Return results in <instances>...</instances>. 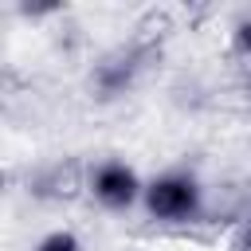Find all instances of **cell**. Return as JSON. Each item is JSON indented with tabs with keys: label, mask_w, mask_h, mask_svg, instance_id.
<instances>
[{
	"label": "cell",
	"mask_w": 251,
	"mask_h": 251,
	"mask_svg": "<svg viewBox=\"0 0 251 251\" xmlns=\"http://www.w3.org/2000/svg\"><path fill=\"white\" fill-rule=\"evenodd\" d=\"M39 251H78V239L71 231H55V235H47L39 243Z\"/></svg>",
	"instance_id": "3"
},
{
	"label": "cell",
	"mask_w": 251,
	"mask_h": 251,
	"mask_svg": "<svg viewBox=\"0 0 251 251\" xmlns=\"http://www.w3.org/2000/svg\"><path fill=\"white\" fill-rule=\"evenodd\" d=\"M235 43H239V47L251 55V20H243V24L235 27Z\"/></svg>",
	"instance_id": "4"
},
{
	"label": "cell",
	"mask_w": 251,
	"mask_h": 251,
	"mask_svg": "<svg viewBox=\"0 0 251 251\" xmlns=\"http://www.w3.org/2000/svg\"><path fill=\"white\" fill-rule=\"evenodd\" d=\"M94 196H98L102 204H110V208H126V204L137 196V176H133L126 165L110 161V165H102V169L94 173Z\"/></svg>",
	"instance_id": "2"
},
{
	"label": "cell",
	"mask_w": 251,
	"mask_h": 251,
	"mask_svg": "<svg viewBox=\"0 0 251 251\" xmlns=\"http://www.w3.org/2000/svg\"><path fill=\"white\" fill-rule=\"evenodd\" d=\"M145 204L161 220H188L196 212V204H200V192H196V184L188 176H161V180L149 184Z\"/></svg>",
	"instance_id": "1"
}]
</instances>
